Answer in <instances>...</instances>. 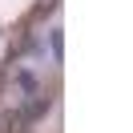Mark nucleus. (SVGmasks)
<instances>
[{
    "mask_svg": "<svg viewBox=\"0 0 133 133\" xmlns=\"http://www.w3.org/2000/svg\"><path fill=\"white\" fill-rule=\"evenodd\" d=\"M49 113V97H36V101H28V109H24V117H44Z\"/></svg>",
    "mask_w": 133,
    "mask_h": 133,
    "instance_id": "1",
    "label": "nucleus"
}]
</instances>
